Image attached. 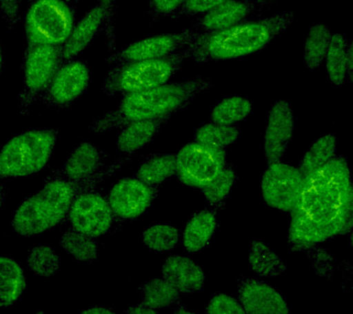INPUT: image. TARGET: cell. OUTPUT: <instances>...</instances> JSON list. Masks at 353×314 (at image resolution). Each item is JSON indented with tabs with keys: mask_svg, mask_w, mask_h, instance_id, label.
Here are the masks:
<instances>
[{
	"mask_svg": "<svg viewBox=\"0 0 353 314\" xmlns=\"http://www.w3.org/2000/svg\"><path fill=\"white\" fill-rule=\"evenodd\" d=\"M353 224V189L349 165L335 157L305 176L291 211L288 241L294 250L314 247L350 233Z\"/></svg>",
	"mask_w": 353,
	"mask_h": 314,
	"instance_id": "1",
	"label": "cell"
},
{
	"mask_svg": "<svg viewBox=\"0 0 353 314\" xmlns=\"http://www.w3.org/2000/svg\"><path fill=\"white\" fill-rule=\"evenodd\" d=\"M131 157H123L98 172L79 180L49 177L43 188L25 200L17 209L13 230L25 237L36 236L60 224L68 216L72 204L79 195L95 191L110 176L118 172Z\"/></svg>",
	"mask_w": 353,
	"mask_h": 314,
	"instance_id": "2",
	"label": "cell"
},
{
	"mask_svg": "<svg viewBox=\"0 0 353 314\" xmlns=\"http://www.w3.org/2000/svg\"><path fill=\"white\" fill-rule=\"evenodd\" d=\"M294 14L283 12L272 17L245 21L221 31L199 32L183 49L187 59L197 63L223 61L250 56L263 49L291 27Z\"/></svg>",
	"mask_w": 353,
	"mask_h": 314,
	"instance_id": "3",
	"label": "cell"
},
{
	"mask_svg": "<svg viewBox=\"0 0 353 314\" xmlns=\"http://www.w3.org/2000/svg\"><path fill=\"white\" fill-rule=\"evenodd\" d=\"M210 78H197L178 84H165L151 89L124 95L117 108L91 122L90 132L95 134L120 129L135 121L154 119L170 115L183 108L196 95L212 89Z\"/></svg>",
	"mask_w": 353,
	"mask_h": 314,
	"instance_id": "4",
	"label": "cell"
},
{
	"mask_svg": "<svg viewBox=\"0 0 353 314\" xmlns=\"http://www.w3.org/2000/svg\"><path fill=\"white\" fill-rule=\"evenodd\" d=\"M54 129H33L14 137L0 150V179L35 175L48 164L57 144Z\"/></svg>",
	"mask_w": 353,
	"mask_h": 314,
	"instance_id": "5",
	"label": "cell"
},
{
	"mask_svg": "<svg viewBox=\"0 0 353 314\" xmlns=\"http://www.w3.org/2000/svg\"><path fill=\"white\" fill-rule=\"evenodd\" d=\"M184 51L161 59L121 63L108 74L104 89L109 95L139 92L168 84L181 70Z\"/></svg>",
	"mask_w": 353,
	"mask_h": 314,
	"instance_id": "6",
	"label": "cell"
},
{
	"mask_svg": "<svg viewBox=\"0 0 353 314\" xmlns=\"http://www.w3.org/2000/svg\"><path fill=\"white\" fill-rule=\"evenodd\" d=\"M74 27V16L62 0H36L25 19L30 46H62Z\"/></svg>",
	"mask_w": 353,
	"mask_h": 314,
	"instance_id": "7",
	"label": "cell"
},
{
	"mask_svg": "<svg viewBox=\"0 0 353 314\" xmlns=\"http://www.w3.org/2000/svg\"><path fill=\"white\" fill-rule=\"evenodd\" d=\"M226 165L225 148L199 142L185 145L176 156V175L185 186L203 189Z\"/></svg>",
	"mask_w": 353,
	"mask_h": 314,
	"instance_id": "8",
	"label": "cell"
},
{
	"mask_svg": "<svg viewBox=\"0 0 353 314\" xmlns=\"http://www.w3.org/2000/svg\"><path fill=\"white\" fill-rule=\"evenodd\" d=\"M303 179L296 167L281 161L270 164L261 183L265 202L277 210L291 212L299 198Z\"/></svg>",
	"mask_w": 353,
	"mask_h": 314,
	"instance_id": "9",
	"label": "cell"
},
{
	"mask_svg": "<svg viewBox=\"0 0 353 314\" xmlns=\"http://www.w3.org/2000/svg\"><path fill=\"white\" fill-rule=\"evenodd\" d=\"M68 217L73 230L92 238L106 234L115 217L109 202L96 190L79 195L72 204Z\"/></svg>",
	"mask_w": 353,
	"mask_h": 314,
	"instance_id": "10",
	"label": "cell"
},
{
	"mask_svg": "<svg viewBox=\"0 0 353 314\" xmlns=\"http://www.w3.org/2000/svg\"><path fill=\"white\" fill-rule=\"evenodd\" d=\"M198 34L194 30L189 29L181 32L145 38L127 46L120 53L112 57V61L121 64L138 60L161 59L188 48Z\"/></svg>",
	"mask_w": 353,
	"mask_h": 314,
	"instance_id": "11",
	"label": "cell"
},
{
	"mask_svg": "<svg viewBox=\"0 0 353 314\" xmlns=\"http://www.w3.org/2000/svg\"><path fill=\"white\" fill-rule=\"evenodd\" d=\"M156 197V189L134 177L121 179L110 190L108 202L116 217L134 219L145 213Z\"/></svg>",
	"mask_w": 353,
	"mask_h": 314,
	"instance_id": "12",
	"label": "cell"
},
{
	"mask_svg": "<svg viewBox=\"0 0 353 314\" xmlns=\"http://www.w3.org/2000/svg\"><path fill=\"white\" fill-rule=\"evenodd\" d=\"M62 62L61 46H30L24 64V85L27 104L47 89Z\"/></svg>",
	"mask_w": 353,
	"mask_h": 314,
	"instance_id": "13",
	"label": "cell"
},
{
	"mask_svg": "<svg viewBox=\"0 0 353 314\" xmlns=\"http://www.w3.org/2000/svg\"><path fill=\"white\" fill-rule=\"evenodd\" d=\"M294 115L284 101H276L268 114L264 132L265 158L268 164L281 161L294 137Z\"/></svg>",
	"mask_w": 353,
	"mask_h": 314,
	"instance_id": "14",
	"label": "cell"
},
{
	"mask_svg": "<svg viewBox=\"0 0 353 314\" xmlns=\"http://www.w3.org/2000/svg\"><path fill=\"white\" fill-rule=\"evenodd\" d=\"M90 70L84 63L69 61L58 68L47 87L46 103L63 106L79 98L90 84Z\"/></svg>",
	"mask_w": 353,
	"mask_h": 314,
	"instance_id": "15",
	"label": "cell"
},
{
	"mask_svg": "<svg viewBox=\"0 0 353 314\" xmlns=\"http://www.w3.org/2000/svg\"><path fill=\"white\" fill-rule=\"evenodd\" d=\"M239 302L248 314H288V304L280 293L263 281L241 277L237 285Z\"/></svg>",
	"mask_w": 353,
	"mask_h": 314,
	"instance_id": "16",
	"label": "cell"
},
{
	"mask_svg": "<svg viewBox=\"0 0 353 314\" xmlns=\"http://www.w3.org/2000/svg\"><path fill=\"white\" fill-rule=\"evenodd\" d=\"M256 10L251 0H228L203 13L194 29L201 34L221 31L247 21Z\"/></svg>",
	"mask_w": 353,
	"mask_h": 314,
	"instance_id": "17",
	"label": "cell"
},
{
	"mask_svg": "<svg viewBox=\"0 0 353 314\" xmlns=\"http://www.w3.org/2000/svg\"><path fill=\"white\" fill-rule=\"evenodd\" d=\"M162 275L179 293L184 294L201 291L206 280L203 268L192 259L181 255H172L165 259Z\"/></svg>",
	"mask_w": 353,
	"mask_h": 314,
	"instance_id": "18",
	"label": "cell"
},
{
	"mask_svg": "<svg viewBox=\"0 0 353 314\" xmlns=\"http://www.w3.org/2000/svg\"><path fill=\"white\" fill-rule=\"evenodd\" d=\"M105 18V10L101 5L94 7L82 18L77 26H74L70 35L61 46L62 61L73 59L92 41Z\"/></svg>",
	"mask_w": 353,
	"mask_h": 314,
	"instance_id": "19",
	"label": "cell"
},
{
	"mask_svg": "<svg viewBox=\"0 0 353 314\" xmlns=\"http://www.w3.org/2000/svg\"><path fill=\"white\" fill-rule=\"evenodd\" d=\"M101 151L91 144L84 142L74 150L63 169L52 173L50 177H59L68 180H79L92 175L104 166Z\"/></svg>",
	"mask_w": 353,
	"mask_h": 314,
	"instance_id": "20",
	"label": "cell"
},
{
	"mask_svg": "<svg viewBox=\"0 0 353 314\" xmlns=\"http://www.w3.org/2000/svg\"><path fill=\"white\" fill-rule=\"evenodd\" d=\"M170 115L135 121L123 128L117 140L119 150L124 153H134L148 145L156 136L163 124Z\"/></svg>",
	"mask_w": 353,
	"mask_h": 314,
	"instance_id": "21",
	"label": "cell"
},
{
	"mask_svg": "<svg viewBox=\"0 0 353 314\" xmlns=\"http://www.w3.org/2000/svg\"><path fill=\"white\" fill-rule=\"evenodd\" d=\"M217 227L216 214L212 210H201L187 223L182 241L189 253H197L208 244Z\"/></svg>",
	"mask_w": 353,
	"mask_h": 314,
	"instance_id": "22",
	"label": "cell"
},
{
	"mask_svg": "<svg viewBox=\"0 0 353 314\" xmlns=\"http://www.w3.org/2000/svg\"><path fill=\"white\" fill-rule=\"evenodd\" d=\"M26 288L23 269L12 259L0 256V307L12 305Z\"/></svg>",
	"mask_w": 353,
	"mask_h": 314,
	"instance_id": "23",
	"label": "cell"
},
{
	"mask_svg": "<svg viewBox=\"0 0 353 314\" xmlns=\"http://www.w3.org/2000/svg\"><path fill=\"white\" fill-rule=\"evenodd\" d=\"M248 261L254 274L261 277H274L283 275L286 270L285 264L279 255L263 242H252L250 245Z\"/></svg>",
	"mask_w": 353,
	"mask_h": 314,
	"instance_id": "24",
	"label": "cell"
},
{
	"mask_svg": "<svg viewBox=\"0 0 353 314\" xmlns=\"http://www.w3.org/2000/svg\"><path fill=\"white\" fill-rule=\"evenodd\" d=\"M336 147L338 141L334 135L327 134L319 137L303 156L298 169L303 176L316 172L335 158Z\"/></svg>",
	"mask_w": 353,
	"mask_h": 314,
	"instance_id": "25",
	"label": "cell"
},
{
	"mask_svg": "<svg viewBox=\"0 0 353 314\" xmlns=\"http://www.w3.org/2000/svg\"><path fill=\"white\" fill-rule=\"evenodd\" d=\"M332 32L323 23L311 27L305 43V65L309 70H316L324 62Z\"/></svg>",
	"mask_w": 353,
	"mask_h": 314,
	"instance_id": "26",
	"label": "cell"
},
{
	"mask_svg": "<svg viewBox=\"0 0 353 314\" xmlns=\"http://www.w3.org/2000/svg\"><path fill=\"white\" fill-rule=\"evenodd\" d=\"M176 175V156L173 154L154 156L141 165L135 177L156 187Z\"/></svg>",
	"mask_w": 353,
	"mask_h": 314,
	"instance_id": "27",
	"label": "cell"
},
{
	"mask_svg": "<svg viewBox=\"0 0 353 314\" xmlns=\"http://www.w3.org/2000/svg\"><path fill=\"white\" fill-rule=\"evenodd\" d=\"M142 304L154 311L168 307L178 300L179 292L164 277L154 278L139 288Z\"/></svg>",
	"mask_w": 353,
	"mask_h": 314,
	"instance_id": "28",
	"label": "cell"
},
{
	"mask_svg": "<svg viewBox=\"0 0 353 314\" xmlns=\"http://www.w3.org/2000/svg\"><path fill=\"white\" fill-rule=\"evenodd\" d=\"M252 112V104L248 99L233 96L223 99L212 109V123L223 126H236L247 119Z\"/></svg>",
	"mask_w": 353,
	"mask_h": 314,
	"instance_id": "29",
	"label": "cell"
},
{
	"mask_svg": "<svg viewBox=\"0 0 353 314\" xmlns=\"http://www.w3.org/2000/svg\"><path fill=\"white\" fill-rule=\"evenodd\" d=\"M59 244L66 253L83 263H92L98 258L99 244L95 238L79 231H65L61 237Z\"/></svg>",
	"mask_w": 353,
	"mask_h": 314,
	"instance_id": "30",
	"label": "cell"
},
{
	"mask_svg": "<svg viewBox=\"0 0 353 314\" xmlns=\"http://www.w3.org/2000/svg\"><path fill=\"white\" fill-rule=\"evenodd\" d=\"M347 40L341 35H332L325 61L328 78L335 85L343 84L347 77Z\"/></svg>",
	"mask_w": 353,
	"mask_h": 314,
	"instance_id": "31",
	"label": "cell"
},
{
	"mask_svg": "<svg viewBox=\"0 0 353 314\" xmlns=\"http://www.w3.org/2000/svg\"><path fill=\"white\" fill-rule=\"evenodd\" d=\"M239 129L236 126H223L211 123L201 126L195 132L196 142L217 148H225L236 141Z\"/></svg>",
	"mask_w": 353,
	"mask_h": 314,
	"instance_id": "32",
	"label": "cell"
},
{
	"mask_svg": "<svg viewBox=\"0 0 353 314\" xmlns=\"http://www.w3.org/2000/svg\"><path fill=\"white\" fill-rule=\"evenodd\" d=\"M28 266L35 275L43 277H52L60 271L61 259L52 248L37 246L28 253Z\"/></svg>",
	"mask_w": 353,
	"mask_h": 314,
	"instance_id": "33",
	"label": "cell"
},
{
	"mask_svg": "<svg viewBox=\"0 0 353 314\" xmlns=\"http://www.w3.org/2000/svg\"><path fill=\"white\" fill-rule=\"evenodd\" d=\"M181 234L178 228L170 225L151 226L143 233V242L145 246L154 252H165L172 250L178 244Z\"/></svg>",
	"mask_w": 353,
	"mask_h": 314,
	"instance_id": "34",
	"label": "cell"
},
{
	"mask_svg": "<svg viewBox=\"0 0 353 314\" xmlns=\"http://www.w3.org/2000/svg\"><path fill=\"white\" fill-rule=\"evenodd\" d=\"M236 181V173L233 168L226 166L221 170L219 175L201 189L204 197L210 205H218L223 202L228 195Z\"/></svg>",
	"mask_w": 353,
	"mask_h": 314,
	"instance_id": "35",
	"label": "cell"
},
{
	"mask_svg": "<svg viewBox=\"0 0 353 314\" xmlns=\"http://www.w3.org/2000/svg\"><path fill=\"white\" fill-rule=\"evenodd\" d=\"M205 311L208 314H245L239 300L223 293L214 295Z\"/></svg>",
	"mask_w": 353,
	"mask_h": 314,
	"instance_id": "36",
	"label": "cell"
},
{
	"mask_svg": "<svg viewBox=\"0 0 353 314\" xmlns=\"http://www.w3.org/2000/svg\"><path fill=\"white\" fill-rule=\"evenodd\" d=\"M225 1L228 0H184L179 14L183 16L203 14Z\"/></svg>",
	"mask_w": 353,
	"mask_h": 314,
	"instance_id": "37",
	"label": "cell"
},
{
	"mask_svg": "<svg viewBox=\"0 0 353 314\" xmlns=\"http://www.w3.org/2000/svg\"><path fill=\"white\" fill-rule=\"evenodd\" d=\"M151 13L154 17L161 18L170 16L181 10L184 0H148Z\"/></svg>",
	"mask_w": 353,
	"mask_h": 314,
	"instance_id": "38",
	"label": "cell"
},
{
	"mask_svg": "<svg viewBox=\"0 0 353 314\" xmlns=\"http://www.w3.org/2000/svg\"><path fill=\"white\" fill-rule=\"evenodd\" d=\"M21 0H0V7L8 23L14 26L19 20Z\"/></svg>",
	"mask_w": 353,
	"mask_h": 314,
	"instance_id": "39",
	"label": "cell"
},
{
	"mask_svg": "<svg viewBox=\"0 0 353 314\" xmlns=\"http://www.w3.org/2000/svg\"><path fill=\"white\" fill-rule=\"evenodd\" d=\"M346 68L347 76H349L350 81H352L353 72V46L352 41L350 40H347Z\"/></svg>",
	"mask_w": 353,
	"mask_h": 314,
	"instance_id": "40",
	"label": "cell"
},
{
	"mask_svg": "<svg viewBox=\"0 0 353 314\" xmlns=\"http://www.w3.org/2000/svg\"><path fill=\"white\" fill-rule=\"evenodd\" d=\"M126 313L129 314H151L156 313L157 311L140 303L139 305L134 306V307H130L128 310H126Z\"/></svg>",
	"mask_w": 353,
	"mask_h": 314,
	"instance_id": "41",
	"label": "cell"
},
{
	"mask_svg": "<svg viewBox=\"0 0 353 314\" xmlns=\"http://www.w3.org/2000/svg\"><path fill=\"white\" fill-rule=\"evenodd\" d=\"M82 313H91V314H110L113 313V311L110 308L103 307H93L88 308L87 311H82Z\"/></svg>",
	"mask_w": 353,
	"mask_h": 314,
	"instance_id": "42",
	"label": "cell"
},
{
	"mask_svg": "<svg viewBox=\"0 0 353 314\" xmlns=\"http://www.w3.org/2000/svg\"><path fill=\"white\" fill-rule=\"evenodd\" d=\"M101 6L103 7L105 10V15H110V10H112L114 0H101Z\"/></svg>",
	"mask_w": 353,
	"mask_h": 314,
	"instance_id": "43",
	"label": "cell"
},
{
	"mask_svg": "<svg viewBox=\"0 0 353 314\" xmlns=\"http://www.w3.org/2000/svg\"><path fill=\"white\" fill-rule=\"evenodd\" d=\"M6 195H7L6 189L2 186H0V209H1L3 204L5 202Z\"/></svg>",
	"mask_w": 353,
	"mask_h": 314,
	"instance_id": "44",
	"label": "cell"
},
{
	"mask_svg": "<svg viewBox=\"0 0 353 314\" xmlns=\"http://www.w3.org/2000/svg\"><path fill=\"white\" fill-rule=\"evenodd\" d=\"M256 3L261 4V6H266V5H270L274 3L276 1H279V0H256Z\"/></svg>",
	"mask_w": 353,
	"mask_h": 314,
	"instance_id": "45",
	"label": "cell"
},
{
	"mask_svg": "<svg viewBox=\"0 0 353 314\" xmlns=\"http://www.w3.org/2000/svg\"><path fill=\"white\" fill-rule=\"evenodd\" d=\"M175 313H190V311L185 310V308H183V307H182V306H181V307H179V308H176V310L175 311Z\"/></svg>",
	"mask_w": 353,
	"mask_h": 314,
	"instance_id": "46",
	"label": "cell"
},
{
	"mask_svg": "<svg viewBox=\"0 0 353 314\" xmlns=\"http://www.w3.org/2000/svg\"><path fill=\"white\" fill-rule=\"evenodd\" d=\"M2 67H3L2 48H1V45H0V74H1Z\"/></svg>",
	"mask_w": 353,
	"mask_h": 314,
	"instance_id": "47",
	"label": "cell"
}]
</instances>
